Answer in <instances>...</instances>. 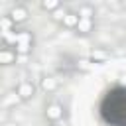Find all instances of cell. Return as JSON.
<instances>
[{"mask_svg":"<svg viewBox=\"0 0 126 126\" xmlns=\"http://www.w3.org/2000/svg\"><path fill=\"white\" fill-rule=\"evenodd\" d=\"M14 61H16V53L14 51H10V49H2L0 51V63L2 65H10Z\"/></svg>","mask_w":126,"mask_h":126,"instance_id":"cell-4","label":"cell"},{"mask_svg":"<svg viewBox=\"0 0 126 126\" xmlns=\"http://www.w3.org/2000/svg\"><path fill=\"white\" fill-rule=\"evenodd\" d=\"M22 98H20V94L18 93H8L6 94V98H4V106H10V104H14V102H20Z\"/></svg>","mask_w":126,"mask_h":126,"instance_id":"cell-8","label":"cell"},{"mask_svg":"<svg viewBox=\"0 0 126 126\" xmlns=\"http://www.w3.org/2000/svg\"><path fill=\"white\" fill-rule=\"evenodd\" d=\"M79 14H73V12H69L67 16H65V20H63V24L67 26V28H77L79 26Z\"/></svg>","mask_w":126,"mask_h":126,"instance_id":"cell-6","label":"cell"},{"mask_svg":"<svg viewBox=\"0 0 126 126\" xmlns=\"http://www.w3.org/2000/svg\"><path fill=\"white\" fill-rule=\"evenodd\" d=\"M33 91H35V89H33V85H32V83H22V85L18 87V91H16V93L20 94V98H22V100H28V98H32V96H33Z\"/></svg>","mask_w":126,"mask_h":126,"instance_id":"cell-2","label":"cell"},{"mask_svg":"<svg viewBox=\"0 0 126 126\" xmlns=\"http://www.w3.org/2000/svg\"><path fill=\"white\" fill-rule=\"evenodd\" d=\"M67 14H69V12H65V10H59V8H57V10L53 12V20H57V22H63Z\"/></svg>","mask_w":126,"mask_h":126,"instance_id":"cell-13","label":"cell"},{"mask_svg":"<svg viewBox=\"0 0 126 126\" xmlns=\"http://www.w3.org/2000/svg\"><path fill=\"white\" fill-rule=\"evenodd\" d=\"M91 57H93V61H102V59H106V57H108V53H106V51H102V49H94V51L91 53Z\"/></svg>","mask_w":126,"mask_h":126,"instance_id":"cell-10","label":"cell"},{"mask_svg":"<svg viewBox=\"0 0 126 126\" xmlns=\"http://www.w3.org/2000/svg\"><path fill=\"white\" fill-rule=\"evenodd\" d=\"M77 30H79L81 33H89V32L93 30V20H89V18H81V20H79Z\"/></svg>","mask_w":126,"mask_h":126,"instance_id":"cell-7","label":"cell"},{"mask_svg":"<svg viewBox=\"0 0 126 126\" xmlns=\"http://www.w3.org/2000/svg\"><path fill=\"white\" fill-rule=\"evenodd\" d=\"M57 79L55 77H45V79H41V89L43 91H55L57 89Z\"/></svg>","mask_w":126,"mask_h":126,"instance_id":"cell-5","label":"cell"},{"mask_svg":"<svg viewBox=\"0 0 126 126\" xmlns=\"http://www.w3.org/2000/svg\"><path fill=\"white\" fill-rule=\"evenodd\" d=\"M10 18H12V22H14V24L24 22V20L28 18V10H26V8H22V6H18V8H14V10L10 12Z\"/></svg>","mask_w":126,"mask_h":126,"instance_id":"cell-3","label":"cell"},{"mask_svg":"<svg viewBox=\"0 0 126 126\" xmlns=\"http://www.w3.org/2000/svg\"><path fill=\"white\" fill-rule=\"evenodd\" d=\"M41 8L43 10H57L59 8V2L57 0H45V2H41Z\"/></svg>","mask_w":126,"mask_h":126,"instance_id":"cell-11","label":"cell"},{"mask_svg":"<svg viewBox=\"0 0 126 126\" xmlns=\"http://www.w3.org/2000/svg\"><path fill=\"white\" fill-rule=\"evenodd\" d=\"M93 8L91 6H83L81 10H79V18H89V20H93Z\"/></svg>","mask_w":126,"mask_h":126,"instance_id":"cell-9","label":"cell"},{"mask_svg":"<svg viewBox=\"0 0 126 126\" xmlns=\"http://www.w3.org/2000/svg\"><path fill=\"white\" fill-rule=\"evenodd\" d=\"M10 28H12V18H2V33H8L10 32Z\"/></svg>","mask_w":126,"mask_h":126,"instance_id":"cell-12","label":"cell"},{"mask_svg":"<svg viewBox=\"0 0 126 126\" xmlns=\"http://www.w3.org/2000/svg\"><path fill=\"white\" fill-rule=\"evenodd\" d=\"M4 126H16V124H4Z\"/></svg>","mask_w":126,"mask_h":126,"instance_id":"cell-14","label":"cell"},{"mask_svg":"<svg viewBox=\"0 0 126 126\" xmlns=\"http://www.w3.org/2000/svg\"><path fill=\"white\" fill-rule=\"evenodd\" d=\"M45 116H47L49 120H59V118H63V106H61V104H49V106L45 108Z\"/></svg>","mask_w":126,"mask_h":126,"instance_id":"cell-1","label":"cell"}]
</instances>
